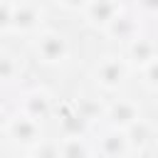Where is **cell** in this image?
I'll use <instances>...</instances> for the list:
<instances>
[{
	"mask_svg": "<svg viewBox=\"0 0 158 158\" xmlns=\"http://www.w3.org/2000/svg\"><path fill=\"white\" fill-rule=\"evenodd\" d=\"M146 84L148 86H158V59L146 64Z\"/></svg>",
	"mask_w": 158,
	"mask_h": 158,
	"instance_id": "7c38bea8",
	"label": "cell"
},
{
	"mask_svg": "<svg viewBox=\"0 0 158 158\" xmlns=\"http://www.w3.org/2000/svg\"><path fill=\"white\" fill-rule=\"evenodd\" d=\"M118 15H121L118 0H91L86 7V20L91 25H101V27H109Z\"/></svg>",
	"mask_w": 158,
	"mask_h": 158,
	"instance_id": "3957f363",
	"label": "cell"
},
{
	"mask_svg": "<svg viewBox=\"0 0 158 158\" xmlns=\"http://www.w3.org/2000/svg\"><path fill=\"white\" fill-rule=\"evenodd\" d=\"M136 5L146 15H158V0H136Z\"/></svg>",
	"mask_w": 158,
	"mask_h": 158,
	"instance_id": "4fadbf2b",
	"label": "cell"
},
{
	"mask_svg": "<svg viewBox=\"0 0 158 158\" xmlns=\"http://www.w3.org/2000/svg\"><path fill=\"white\" fill-rule=\"evenodd\" d=\"M25 114L27 116H32V118H40V116H44L47 111H49V99H47V94H42V91H30L27 96H25Z\"/></svg>",
	"mask_w": 158,
	"mask_h": 158,
	"instance_id": "52a82bcc",
	"label": "cell"
},
{
	"mask_svg": "<svg viewBox=\"0 0 158 158\" xmlns=\"http://www.w3.org/2000/svg\"><path fill=\"white\" fill-rule=\"evenodd\" d=\"M35 49H37V57H42V62H49V64L64 62V57H67V42H64V37L59 32L40 35Z\"/></svg>",
	"mask_w": 158,
	"mask_h": 158,
	"instance_id": "7a4b0ae2",
	"label": "cell"
},
{
	"mask_svg": "<svg viewBox=\"0 0 158 158\" xmlns=\"http://www.w3.org/2000/svg\"><path fill=\"white\" fill-rule=\"evenodd\" d=\"M57 2L64 5V7H69V10H77V7H89L91 0H57Z\"/></svg>",
	"mask_w": 158,
	"mask_h": 158,
	"instance_id": "9a60e30c",
	"label": "cell"
},
{
	"mask_svg": "<svg viewBox=\"0 0 158 158\" xmlns=\"http://www.w3.org/2000/svg\"><path fill=\"white\" fill-rule=\"evenodd\" d=\"M109 118H111V123L116 128H128V126H133L138 121V109L131 101H118V104H114L109 109Z\"/></svg>",
	"mask_w": 158,
	"mask_h": 158,
	"instance_id": "8992f818",
	"label": "cell"
},
{
	"mask_svg": "<svg viewBox=\"0 0 158 158\" xmlns=\"http://www.w3.org/2000/svg\"><path fill=\"white\" fill-rule=\"evenodd\" d=\"M40 17H42V10L37 5H30V2H22L20 7H12V20H10V27L15 32H30L40 25Z\"/></svg>",
	"mask_w": 158,
	"mask_h": 158,
	"instance_id": "277c9868",
	"label": "cell"
},
{
	"mask_svg": "<svg viewBox=\"0 0 158 158\" xmlns=\"http://www.w3.org/2000/svg\"><path fill=\"white\" fill-rule=\"evenodd\" d=\"M109 27H111V32L118 35L121 40H136V37H133V35H136V22L128 20V17H121V15H118Z\"/></svg>",
	"mask_w": 158,
	"mask_h": 158,
	"instance_id": "30bf717a",
	"label": "cell"
},
{
	"mask_svg": "<svg viewBox=\"0 0 158 158\" xmlns=\"http://www.w3.org/2000/svg\"><path fill=\"white\" fill-rule=\"evenodd\" d=\"M15 74H17L15 57H10V54H0V79H12Z\"/></svg>",
	"mask_w": 158,
	"mask_h": 158,
	"instance_id": "8fae6325",
	"label": "cell"
},
{
	"mask_svg": "<svg viewBox=\"0 0 158 158\" xmlns=\"http://www.w3.org/2000/svg\"><path fill=\"white\" fill-rule=\"evenodd\" d=\"M126 143H128L126 136L118 133V131H114V133L104 136V141H101V151H104V156H109V158H118V156H123Z\"/></svg>",
	"mask_w": 158,
	"mask_h": 158,
	"instance_id": "9c48e42d",
	"label": "cell"
},
{
	"mask_svg": "<svg viewBox=\"0 0 158 158\" xmlns=\"http://www.w3.org/2000/svg\"><path fill=\"white\" fill-rule=\"evenodd\" d=\"M7 136L22 146H40L42 143V131L37 126V118L22 114V116H15L10 118L7 123Z\"/></svg>",
	"mask_w": 158,
	"mask_h": 158,
	"instance_id": "6da1fadb",
	"label": "cell"
},
{
	"mask_svg": "<svg viewBox=\"0 0 158 158\" xmlns=\"http://www.w3.org/2000/svg\"><path fill=\"white\" fill-rule=\"evenodd\" d=\"M10 20H12V7L10 5H2L0 7V30L10 27Z\"/></svg>",
	"mask_w": 158,
	"mask_h": 158,
	"instance_id": "5bb4252c",
	"label": "cell"
},
{
	"mask_svg": "<svg viewBox=\"0 0 158 158\" xmlns=\"http://www.w3.org/2000/svg\"><path fill=\"white\" fill-rule=\"evenodd\" d=\"M123 74H126V67H123V62L116 59V57H109V59H104V62L96 67V81H101L106 89L118 86L121 79H123Z\"/></svg>",
	"mask_w": 158,
	"mask_h": 158,
	"instance_id": "5b68a950",
	"label": "cell"
},
{
	"mask_svg": "<svg viewBox=\"0 0 158 158\" xmlns=\"http://www.w3.org/2000/svg\"><path fill=\"white\" fill-rule=\"evenodd\" d=\"M128 54H131V59L141 62L143 67L158 59V57H156V47H153V42H148V40H138V37L131 42V49H128Z\"/></svg>",
	"mask_w": 158,
	"mask_h": 158,
	"instance_id": "ba28073f",
	"label": "cell"
}]
</instances>
